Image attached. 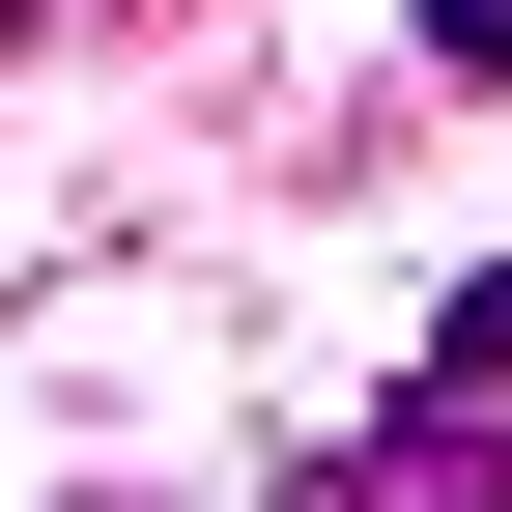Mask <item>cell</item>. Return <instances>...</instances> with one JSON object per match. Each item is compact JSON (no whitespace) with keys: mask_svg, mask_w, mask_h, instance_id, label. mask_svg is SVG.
<instances>
[{"mask_svg":"<svg viewBox=\"0 0 512 512\" xmlns=\"http://www.w3.org/2000/svg\"><path fill=\"white\" fill-rule=\"evenodd\" d=\"M427 86H512V0H427Z\"/></svg>","mask_w":512,"mask_h":512,"instance_id":"obj_3","label":"cell"},{"mask_svg":"<svg viewBox=\"0 0 512 512\" xmlns=\"http://www.w3.org/2000/svg\"><path fill=\"white\" fill-rule=\"evenodd\" d=\"M427 399H512V256H484L456 313H427Z\"/></svg>","mask_w":512,"mask_h":512,"instance_id":"obj_2","label":"cell"},{"mask_svg":"<svg viewBox=\"0 0 512 512\" xmlns=\"http://www.w3.org/2000/svg\"><path fill=\"white\" fill-rule=\"evenodd\" d=\"M285 512H512V399H399L342 456H285Z\"/></svg>","mask_w":512,"mask_h":512,"instance_id":"obj_1","label":"cell"}]
</instances>
